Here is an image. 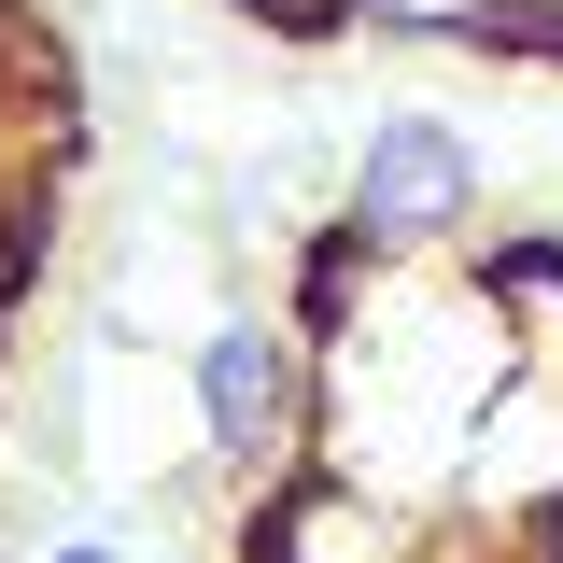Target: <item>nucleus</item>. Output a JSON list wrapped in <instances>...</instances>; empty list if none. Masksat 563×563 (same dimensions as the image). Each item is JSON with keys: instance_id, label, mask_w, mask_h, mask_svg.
<instances>
[{"instance_id": "2", "label": "nucleus", "mask_w": 563, "mask_h": 563, "mask_svg": "<svg viewBox=\"0 0 563 563\" xmlns=\"http://www.w3.org/2000/svg\"><path fill=\"white\" fill-rule=\"evenodd\" d=\"M85 184H99L85 57H70V29L43 0H0V521L85 437V380H70V339H85V268H70Z\"/></svg>"}, {"instance_id": "1", "label": "nucleus", "mask_w": 563, "mask_h": 563, "mask_svg": "<svg viewBox=\"0 0 563 563\" xmlns=\"http://www.w3.org/2000/svg\"><path fill=\"white\" fill-rule=\"evenodd\" d=\"M254 296L296 395L254 465L198 479L211 563H563V225L296 198Z\"/></svg>"}]
</instances>
